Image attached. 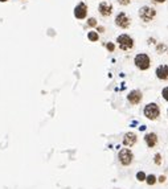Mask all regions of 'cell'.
<instances>
[{"label": "cell", "mask_w": 168, "mask_h": 189, "mask_svg": "<svg viewBox=\"0 0 168 189\" xmlns=\"http://www.w3.org/2000/svg\"><path fill=\"white\" fill-rule=\"evenodd\" d=\"M134 62H135L136 68L140 69V70H147V69L150 68V65H151V59H150V57H148L147 54H144V53L136 54Z\"/></svg>", "instance_id": "obj_1"}, {"label": "cell", "mask_w": 168, "mask_h": 189, "mask_svg": "<svg viewBox=\"0 0 168 189\" xmlns=\"http://www.w3.org/2000/svg\"><path fill=\"white\" fill-rule=\"evenodd\" d=\"M117 42L122 51H130L134 46V40L128 36V34H121V36H118Z\"/></svg>", "instance_id": "obj_2"}, {"label": "cell", "mask_w": 168, "mask_h": 189, "mask_svg": "<svg viewBox=\"0 0 168 189\" xmlns=\"http://www.w3.org/2000/svg\"><path fill=\"white\" fill-rule=\"evenodd\" d=\"M155 16H156V11H155L154 8L148 7V6H144V7H142L139 9V17L144 23H150Z\"/></svg>", "instance_id": "obj_3"}, {"label": "cell", "mask_w": 168, "mask_h": 189, "mask_svg": "<svg viewBox=\"0 0 168 189\" xmlns=\"http://www.w3.org/2000/svg\"><path fill=\"white\" fill-rule=\"evenodd\" d=\"M144 115L151 119V121H155V119L160 115V108L156 103H148L144 107Z\"/></svg>", "instance_id": "obj_4"}, {"label": "cell", "mask_w": 168, "mask_h": 189, "mask_svg": "<svg viewBox=\"0 0 168 189\" xmlns=\"http://www.w3.org/2000/svg\"><path fill=\"white\" fill-rule=\"evenodd\" d=\"M118 159H119L121 164H123V165H130L132 163V159H134V155H132V152L128 148H123V150L119 151Z\"/></svg>", "instance_id": "obj_5"}, {"label": "cell", "mask_w": 168, "mask_h": 189, "mask_svg": "<svg viewBox=\"0 0 168 189\" xmlns=\"http://www.w3.org/2000/svg\"><path fill=\"white\" fill-rule=\"evenodd\" d=\"M115 24L119 28H123V29H126L130 27V24H131V20L127 17V15L125 12H119L117 15V17H115Z\"/></svg>", "instance_id": "obj_6"}, {"label": "cell", "mask_w": 168, "mask_h": 189, "mask_svg": "<svg viewBox=\"0 0 168 189\" xmlns=\"http://www.w3.org/2000/svg\"><path fill=\"white\" fill-rule=\"evenodd\" d=\"M74 16H76V19H78V20H83L87 16V6L83 2L78 3L77 7L74 8Z\"/></svg>", "instance_id": "obj_7"}, {"label": "cell", "mask_w": 168, "mask_h": 189, "mask_svg": "<svg viewBox=\"0 0 168 189\" xmlns=\"http://www.w3.org/2000/svg\"><path fill=\"white\" fill-rule=\"evenodd\" d=\"M98 11L102 15L103 17H107L113 13V4L108 2H101L99 6H98Z\"/></svg>", "instance_id": "obj_8"}, {"label": "cell", "mask_w": 168, "mask_h": 189, "mask_svg": "<svg viewBox=\"0 0 168 189\" xmlns=\"http://www.w3.org/2000/svg\"><path fill=\"white\" fill-rule=\"evenodd\" d=\"M128 102L132 103V104H138V103H140L142 101V93L139 90H132L130 94H128Z\"/></svg>", "instance_id": "obj_9"}, {"label": "cell", "mask_w": 168, "mask_h": 189, "mask_svg": "<svg viewBox=\"0 0 168 189\" xmlns=\"http://www.w3.org/2000/svg\"><path fill=\"white\" fill-rule=\"evenodd\" d=\"M156 77L163 81H167L168 79V65H160L156 69Z\"/></svg>", "instance_id": "obj_10"}, {"label": "cell", "mask_w": 168, "mask_h": 189, "mask_svg": "<svg viewBox=\"0 0 168 189\" xmlns=\"http://www.w3.org/2000/svg\"><path fill=\"white\" fill-rule=\"evenodd\" d=\"M135 143H136V135L134 132H127L125 138H123V144L127 147H131V146H134Z\"/></svg>", "instance_id": "obj_11"}, {"label": "cell", "mask_w": 168, "mask_h": 189, "mask_svg": "<svg viewBox=\"0 0 168 189\" xmlns=\"http://www.w3.org/2000/svg\"><path fill=\"white\" fill-rule=\"evenodd\" d=\"M144 140H146L148 147H154L156 144V142H157V136H156V134H154V132L147 134V135L144 136Z\"/></svg>", "instance_id": "obj_12"}, {"label": "cell", "mask_w": 168, "mask_h": 189, "mask_svg": "<svg viewBox=\"0 0 168 189\" xmlns=\"http://www.w3.org/2000/svg\"><path fill=\"white\" fill-rule=\"evenodd\" d=\"M87 38L90 40V41H98V38H99V36H98V32H94V31L89 32L87 33Z\"/></svg>", "instance_id": "obj_13"}, {"label": "cell", "mask_w": 168, "mask_h": 189, "mask_svg": "<svg viewBox=\"0 0 168 189\" xmlns=\"http://www.w3.org/2000/svg\"><path fill=\"white\" fill-rule=\"evenodd\" d=\"M146 181H147L148 185H154L155 181H156V177H155L154 175H150V176H147V177H146Z\"/></svg>", "instance_id": "obj_14"}, {"label": "cell", "mask_w": 168, "mask_h": 189, "mask_svg": "<svg viewBox=\"0 0 168 189\" xmlns=\"http://www.w3.org/2000/svg\"><path fill=\"white\" fill-rule=\"evenodd\" d=\"M87 25H89V27H97V20H95L94 17L87 19Z\"/></svg>", "instance_id": "obj_15"}, {"label": "cell", "mask_w": 168, "mask_h": 189, "mask_svg": "<svg viewBox=\"0 0 168 189\" xmlns=\"http://www.w3.org/2000/svg\"><path fill=\"white\" fill-rule=\"evenodd\" d=\"M136 178H138L139 181H143V180H146V175H144L143 172H138V173H136Z\"/></svg>", "instance_id": "obj_16"}, {"label": "cell", "mask_w": 168, "mask_h": 189, "mask_svg": "<svg viewBox=\"0 0 168 189\" xmlns=\"http://www.w3.org/2000/svg\"><path fill=\"white\" fill-rule=\"evenodd\" d=\"M106 48H107L110 52H114L115 45H114V44H113V42H107V44H106Z\"/></svg>", "instance_id": "obj_17"}, {"label": "cell", "mask_w": 168, "mask_h": 189, "mask_svg": "<svg viewBox=\"0 0 168 189\" xmlns=\"http://www.w3.org/2000/svg\"><path fill=\"white\" fill-rule=\"evenodd\" d=\"M156 51L159 52V53H161V52H164L166 51V45L164 44H160V45H157V48H156Z\"/></svg>", "instance_id": "obj_18"}, {"label": "cell", "mask_w": 168, "mask_h": 189, "mask_svg": "<svg viewBox=\"0 0 168 189\" xmlns=\"http://www.w3.org/2000/svg\"><path fill=\"white\" fill-rule=\"evenodd\" d=\"M161 94H163V98H164L166 101H168V87H166L164 90H163V93H161Z\"/></svg>", "instance_id": "obj_19"}, {"label": "cell", "mask_w": 168, "mask_h": 189, "mask_svg": "<svg viewBox=\"0 0 168 189\" xmlns=\"http://www.w3.org/2000/svg\"><path fill=\"white\" fill-rule=\"evenodd\" d=\"M131 0H118V3L122 4V6H127V4H130Z\"/></svg>", "instance_id": "obj_20"}, {"label": "cell", "mask_w": 168, "mask_h": 189, "mask_svg": "<svg viewBox=\"0 0 168 189\" xmlns=\"http://www.w3.org/2000/svg\"><path fill=\"white\" fill-rule=\"evenodd\" d=\"M155 163L156 164H160V155H159V153H157V155L155 156Z\"/></svg>", "instance_id": "obj_21"}, {"label": "cell", "mask_w": 168, "mask_h": 189, "mask_svg": "<svg viewBox=\"0 0 168 189\" xmlns=\"http://www.w3.org/2000/svg\"><path fill=\"white\" fill-rule=\"evenodd\" d=\"M97 31L99 32V33H102V32H105V28H103V27H97Z\"/></svg>", "instance_id": "obj_22"}, {"label": "cell", "mask_w": 168, "mask_h": 189, "mask_svg": "<svg viewBox=\"0 0 168 189\" xmlns=\"http://www.w3.org/2000/svg\"><path fill=\"white\" fill-rule=\"evenodd\" d=\"M159 181H160V182H164V181H166V176H160V177H159Z\"/></svg>", "instance_id": "obj_23"}, {"label": "cell", "mask_w": 168, "mask_h": 189, "mask_svg": "<svg viewBox=\"0 0 168 189\" xmlns=\"http://www.w3.org/2000/svg\"><path fill=\"white\" fill-rule=\"evenodd\" d=\"M154 2H155V3H164L166 0H154Z\"/></svg>", "instance_id": "obj_24"}, {"label": "cell", "mask_w": 168, "mask_h": 189, "mask_svg": "<svg viewBox=\"0 0 168 189\" xmlns=\"http://www.w3.org/2000/svg\"><path fill=\"white\" fill-rule=\"evenodd\" d=\"M6 2H8V0H0V3H6Z\"/></svg>", "instance_id": "obj_25"}]
</instances>
